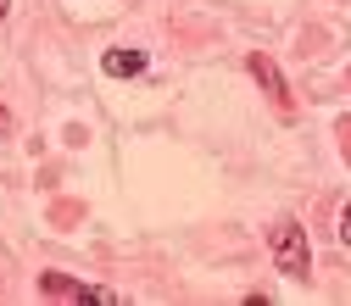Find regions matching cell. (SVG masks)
<instances>
[{
    "label": "cell",
    "instance_id": "obj_2",
    "mask_svg": "<svg viewBox=\"0 0 351 306\" xmlns=\"http://www.w3.org/2000/svg\"><path fill=\"white\" fill-rule=\"evenodd\" d=\"M39 295H51V301H101V306H117L123 301L106 284H78V279H62V273H39Z\"/></svg>",
    "mask_w": 351,
    "mask_h": 306
},
{
    "label": "cell",
    "instance_id": "obj_5",
    "mask_svg": "<svg viewBox=\"0 0 351 306\" xmlns=\"http://www.w3.org/2000/svg\"><path fill=\"white\" fill-rule=\"evenodd\" d=\"M340 240H346V245H351V206H346V212H340Z\"/></svg>",
    "mask_w": 351,
    "mask_h": 306
},
{
    "label": "cell",
    "instance_id": "obj_4",
    "mask_svg": "<svg viewBox=\"0 0 351 306\" xmlns=\"http://www.w3.org/2000/svg\"><path fill=\"white\" fill-rule=\"evenodd\" d=\"M101 67H106L112 78H134V73H145V51H106Z\"/></svg>",
    "mask_w": 351,
    "mask_h": 306
},
{
    "label": "cell",
    "instance_id": "obj_7",
    "mask_svg": "<svg viewBox=\"0 0 351 306\" xmlns=\"http://www.w3.org/2000/svg\"><path fill=\"white\" fill-rule=\"evenodd\" d=\"M6 6H12V0H0V23H6Z\"/></svg>",
    "mask_w": 351,
    "mask_h": 306
},
{
    "label": "cell",
    "instance_id": "obj_6",
    "mask_svg": "<svg viewBox=\"0 0 351 306\" xmlns=\"http://www.w3.org/2000/svg\"><path fill=\"white\" fill-rule=\"evenodd\" d=\"M6 134H12V112L0 106V140H6Z\"/></svg>",
    "mask_w": 351,
    "mask_h": 306
},
{
    "label": "cell",
    "instance_id": "obj_1",
    "mask_svg": "<svg viewBox=\"0 0 351 306\" xmlns=\"http://www.w3.org/2000/svg\"><path fill=\"white\" fill-rule=\"evenodd\" d=\"M274 268L285 279H306L313 273V245H306V229L295 223V217H285V223L274 229Z\"/></svg>",
    "mask_w": 351,
    "mask_h": 306
},
{
    "label": "cell",
    "instance_id": "obj_3",
    "mask_svg": "<svg viewBox=\"0 0 351 306\" xmlns=\"http://www.w3.org/2000/svg\"><path fill=\"white\" fill-rule=\"evenodd\" d=\"M245 67H251V78H256V84H262V90H268V95H274L279 106H290V90H285V78H279L274 56H262V51H251V62H245Z\"/></svg>",
    "mask_w": 351,
    "mask_h": 306
}]
</instances>
